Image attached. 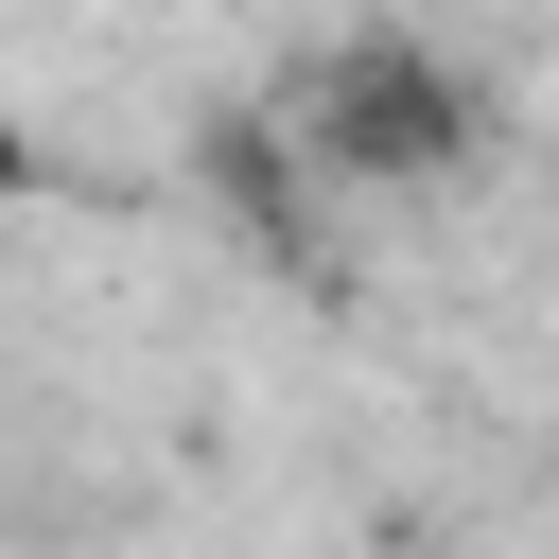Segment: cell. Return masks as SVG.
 <instances>
[{
  "label": "cell",
  "mask_w": 559,
  "mask_h": 559,
  "mask_svg": "<svg viewBox=\"0 0 559 559\" xmlns=\"http://www.w3.org/2000/svg\"><path fill=\"white\" fill-rule=\"evenodd\" d=\"M542 175H559V140H542Z\"/></svg>",
  "instance_id": "7a4b0ae2"
},
{
  "label": "cell",
  "mask_w": 559,
  "mask_h": 559,
  "mask_svg": "<svg viewBox=\"0 0 559 559\" xmlns=\"http://www.w3.org/2000/svg\"><path fill=\"white\" fill-rule=\"evenodd\" d=\"M297 157H332V175H367V192H419V175L472 157V87H454L419 35H349V52L297 87Z\"/></svg>",
  "instance_id": "6da1fadb"
}]
</instances>
